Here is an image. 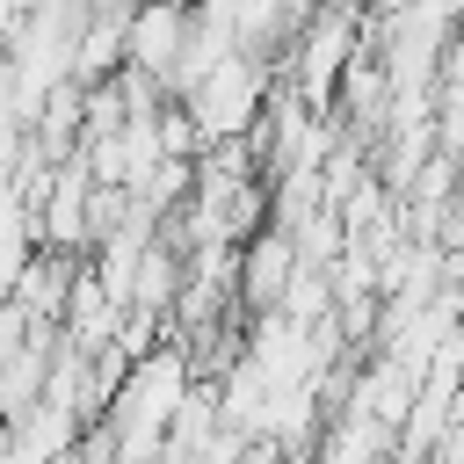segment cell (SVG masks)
Segmentation results:
<instances>
[{"instance_id": "obj_1", "label": "cell", "mask_w": 464, "mask_h": 464, "mask_svg": "<svg viewBox=\"0 0 464 464\" xmlns=\"http://www.w3.org/2000/svg\"><path fill=\"white\" fill-rule=\"evenodd\" d=\"M268 87H276V65L254 58V51H232V58H218V65L181 94V109L196 116L203 145H218V138H246V130H254Z\"/></svg>"}, {"instance_id": "obj_3", "label": "cell", "mask_w": 464, "mask_h": 464, "mask_svg": "<svg viewBox=\"0 0 464 464\" xmlns=\"http://www.w3.org/2000/svg\"><path fill=\"white\" fill-rule=\"evenodd\" d=\"M290 276H297V246H290V232L261 225L254 239H239V268H232V297H239V312H276V297L290 290Z\"/></svg>"}, {"instance_id": "obj_2", "label": "cell", "mask_w": 464, "mask_h": 464, "mask_svg": "<svg viewBox=\"0 0 464 464\" xmlns=\"http://www.w3.org/2000/svg\"><path fill=\"white\" fill-rule=\"evenodd\" d=\"M181 36H188V7L181 0H138L123 14V65L167 87V72L181 58Z\"/></svg>"}]
</instances>
